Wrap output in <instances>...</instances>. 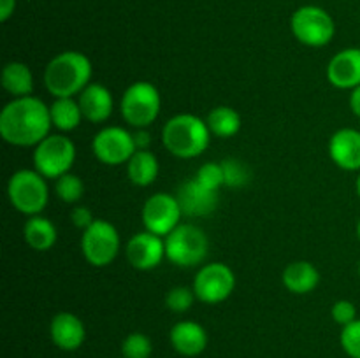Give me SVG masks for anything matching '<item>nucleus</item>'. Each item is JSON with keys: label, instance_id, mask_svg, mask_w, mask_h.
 Returning a JSON list of instances; mask_svg holds the SVG:
<instances>
[{"label": "nucleus", "instance_id": "nucleus-1", "mask_svg": "<svg viewBox=\"0 0 360 358\" xmlns=\"http://www.w3.org/2000/svg\"><path fill=\"white\" fill-rule=\"evenodd\" d=\"M49 107L37 97L13 98L0 111V135L16 147L37 146L51 130Z\"/></svg>", "mask_w": 360, "mask_h": 358}, {"label": "nucleus", "instance_id": "nucleus-2", "mask_svg": "<svg viewBox=\"0 0 360 358\" xmlns=\"http://www.w3.org/2000/svg\"><path fill=\"white\" fill-rule=\"evenodd\" d=\"M94 67L79 51H63L49 60L44 70L46 90L55 98L79 95L90 84Z\"/></svg>", "mask_w": 360, "mask_h": 358}, {"label": "nucleus", "instance_id": "nucleus-3", "mask_svg": "<svg viewBox=\"0 0 360 358\" xmlns=\"http://www.w3.org/2000/svg\"><path fill=\"white\" fill-rule=\"evenodd\" d=\"M211 140V130L199 116L183 112L169 119L162 128V142L165 150L178 158L200 157L207 150Z\"/></svg>", "mask_w": 360, "mask_h": 358}, {"label": "nucleus", "instance_id": "nucleus-4", "mask_svg": "<svg viewBox=\"0 0 360 358\" xmlns=\"http://www.w3.org/2000/svg\"><path fill=\"white\" fill-rule=\"evenodd\" d=\"M7 197L18 213L27 216H37L44 211L49 200V190L46 178L37 171L21 168L9 178L7 183Z\"/></svg>", "mask_w": 360, "mask_h": 358}, {"label": "nucleus", "instance_id": "nucleus-5", "mask_svg": "<svg viewBox=\"0 0 360 358\" xmlns=\"http://www.w3.org/2000/svg\"><path fill=\"white\" fill-rule=\"evenodd\" d=\"M165 241V258L178 267H195L207 256L210 241L202 228L192 223L176 227Z\"/></svg>", "mask_w": 360, "mask_h": 358}, {"label": "nucleus", "instance_id": "nucleus-6", "mask_svg": "<svg viewBox=\"0 0 360 358\" xmlns=\"http://www.w3.org/2000/svg\"><path fill=\"white\" fill-rule=\"evenodd\" d=\"M162 98L157 86L148 81H136L122 95L120 111L123 119L136 128H148L158 118Z\"/></svg>", "mask_w": 360, "mask_h": 358}, {"label": "nucleus", "instance_id": "nucleus-7", "mask_svg": "<svg viewBox=\"0 0 360 358\" xmlns=\"http://www.w3.org/2000/svg\"><path fill=\"white\" fill-rule=\"evenodd\" d=\"M290 30L301 44L309 48H322L329 44L336 35V23L322 7L302 6L292 14Z\"/></svg>", "mask_w": 360, "mask_h": 358}, {"label": "nucleus", "instance_id": "nucleus-8", "mask_svg": "<svg viewBox=\"0 0 360 358\" xmlns=\"http://www.w3.org/2000/svg\"><path fill=\"white\" fill-rule=\"evenodd\" d=\"M76 160V146L63 133H49L35 146L34 165L39 174L46 179H58L70 172Z\"/></svg>", "mask_w": 360, "mask_h": 358}, {"label": "nucleus", "instance_id": "nucleus-9", "mask_svg": "<svg viewBox=\"0 0 360 358\" xmlns=\"http://www.w3.org/2000/svg\"><path fill=\"white\" fill-rule=\"evenodd\" d=\"M120 234L108 220H95L81 235V251L84 260L94 267H108L118 256Z\"/></svg>", "mask_w": 360, "mask_h": 358}, {"label": "nucleus", "instance_id": "nucleus-10", "mask_svg": "<svg viewBox=\"0 0 360 358\" xmlns=\"http://www.w3.org/2000/svg\"><path fill=\"white\" fill-rule=\"evenodd\" d=\"M193 291L197 300L204 304H220L227 300L236 288L234 270L221 262L206 263L199 269L193 279Z\"/></svg>", "mask_w": 360, "mask_h": 358}, {"label": "nucleus", "instance_id": "nucleus-11", "mask_svg": "<svg viewBox=\"0 0 360 358\" xmlns=\"http://www.w3.org/2000/svg\"><path fill=\"white\" fill-rule=\"evenodd\" d=\"M181 216L183 211L176 195H169L164 192L153 193L144 202L143 211H141L144 228L160 237H167L176 227H179Z\"/></svg>", "mask_w": 360, "mask_h": 358}, {"label": "nucleus", "instance_id": "nucleus-12", "mask_svg": "<svg viewBox=\"0 0 360 358\" xmlns=\"http://www.w3.org/2000/svg\"><path fill=\"white\" fill-rule=\"evenodd\" d=\"M95 158L105 165H122L136 153L134 135L122 126H105L95 133L91 140Z\"/></svg>", "mask_w": 360, "mask_h": 358}, {"label": "nucleus", "instance_id": "nucleus-13", "mask_svg": "<svg viewBox=\"0 0 360 358\" xmlns=\"http://www.w3.org/2000/svg\"><path fill=\"white\" fill-rule=\"evenodd\" d=\"M127 260L137 270H151L165 258V241L160 235L144 230L134 234L127 242Z\"/></svg>", "mask_w": 360, "mask_h": 358}, {"label": "nucleus", "instance_id": "nucleus-14", "mask_svg": "<svg viewBox=\"0 0 360 358\" xmlns=\"http://www.w3.org/2000/svg\"><path fill=\"white\" fill-rule=\"evenodd\" d=\"M176 199L181 206L183 214L188 218L210 216L218 207V192L204 188L195 179H188L179 185Z\"/></svg>", "mask_w": 360, "mask_h": 358}, {"label": "nucleus", "instance_id": "nucleus-15", "mask_svg": "<svg viewBox=\"0 0 360 358\" xmlns=\"http://www.w3.org/2000/svg\"><path fill=\"white\" fill-rule=\"evenodd\" d=\"M327 79L340 90L360 86V48H347L334 55L327 65Z\"/></svg>", "mask_w": 360, "mask_h": 358}, {"label": "nucleus", "instance_id": "nucleus-16", "mask_svg": "<svg viewBox=\"0 0 360 358\" xmlns=\"http://www.w3.org/2000/svg\"><path fill=\"white\" fill-rule=\"evenodd\" d=\"M330 160L348 172H360V130L340 128L329 140Z\"/></svg>", "mask_w": 360, "mask_h": 358}, {"label": "nucleus", "instance_id": "nucleus-17", "mask_svg": "<svg viewBox=\"0 0 360 358\" xmlns=\"http://www.w3.org/2000/svg\"><path fill=\"white\" fill-rule=\"evenodd\" d=\"M51 343L62 351H76L86 339L84 323L72 312H58L49 323Z\"/></svg>", "mask_w": 360, "mask_h": 358}, {"label": "nucleus", "instance_id": "nucleus-18", "mask_svg": "<svg viewBox=\"0 0 360 358\" xmlns=\"http://www.w3.org/2000/svg\"><path fill=\"white\" fill-rule=\"evenodd\" d=\"M169 340L176 353L183 357H197L207 347V332L200 323L178 321L169 332Z\"/></svg>", "mask_w": 360, "mask_h": 358}, {"label": "nucleus", "instance_id": "nucleus-19", "mask_svg": "<svg viewBox=\"0 0 360 358\" xmlns=\"http://www.w3.org/2000/svg\"><path fill=\"white\" fill-rule=\"evenodd\" d=\"M77 102L84 119L90 123H104L112 114V95L104 84L90 83L79 95Z\"/></svg>", "mask_w": 360, "mask_h": 358}, {"label": "nucleus", "instance_id": "nucleus-20", "mask_svg": "<svg viewBox=\"0 0 360 358\" xmlns=\"http://www.w3.org/2000/svg\"><path fill=\"white\" fill-rule=\"evenodd\" d=\"M281 279L288 291L295 295H306L319 286L320 272L311 262L299 260V262H292L285 267Z\"/></svg>", "mask_w": 360, "mask_h": 358}, {"label": "nucleus", "instance_id": "nucleus-21", "mask_svg": "<svg viewBox=\"0 0 360 358\" xmlns=\"http://www.w3.org/2000/svg\"><path fill=\"white\" fill-rule=\"evenodd\" d=\"M56 237H58V234H56V227L53 225V221L41 216V214L28 218V221L23 227L25 242L32 249H35V251H48V249H51L55 246Z\"/></svg>", "mask_w": 360, "mask_h": 358}, {"label": "nucleus", "instance_id": "nucleus-22", "mask_svg": "<svg viewBox=\"0 0 360 358\" xmlns=\"http://www.w3.org/2000/svg\"><path fill=\"white\" fill-rule=\"evenodd\" d=\"M2 88L13 98L28 97L34 91V76L23 62H9L2 70Z\"/></svg>", "mask_w": 360, "mask_h": 358}, {"label": "nucleus", "instance_id": "nucleus-23", "mask_svg": "<svg viewBox=\"0 0 360 358\" xmlns=\"http://www.w3.org/2000/svg\"><path fill=\"white\" fill-rule=\"evenodd\" d=\"M49 114H51L53 126H56L60 132H72L84 118L79 102L74 100L72 97L55 98V102L49 105Z\"/></svg>", "mask_w": 360, "mask_h": 358}, {"label": "nucleus", "instance_id": "nucleus-24", "mask_svg": "<svg viewBox=\"0 0 360 358\" xmlns=\"http://www.w3.org/2000/svg\"><path fill=\"white\" fill-rule=\"evenodd\" d=\"M158 168L160 165H158L157 157L150 150L136 151L132 158L127 161V174L136 186H150L151 183H155Z\"/></svg>", "mask_w": 360, "mask_h": 358}, {"label": "nucleus", "instance_id": "nucleus-25", "mask_svg": "<svg viewBox=\"0 0 360 358\" xmlns=\"http://www.w3.org/2000/svg\"><path fill=\"white\" fill-rule=\"evenodd\" d=\"M206 123L213 135L229 139V137H234L241 128V116L229 105H218L207 114Z\"/></svg>", "mask_w": 360, "mask_h": 358}, {"label": "nucleus", "instance_id": "nucleus-26", "mask_svg": "<svg viewBox=\"0 0 360 358\" xmlns=\"http://www.w3.org/2000/svg\"><path fill=\"white\" fill-rule=\"evenodd\" d=\"M55 192L60 200H63L65 204H74L83 197L84 185L79 175L72 174V172H67V174L60 175L56 179Z\"/></svg>", "mask_w": 360, "mask_h": 358}, {"label": "nucleus", "instance_id": "nucleus-27", "mask_svg": "<svg viewBox=\"0 0 360 358\" xmlns=\"http://www.w3.org/2000/svg\"><path fill=\"white\" fill-rule=\"evenodd\" d=\"M153 353V344L146 333L132 332L123 339L122 357L123 358H150Z\"/></svg>", "mask_w": 360, "mask_h": 358}, {"label": "nucleus", "instance_id": "nucleus-28", "mask_svg": "<svg viewBox=\"0 0 360 358\" xmlns=\"http://www.w3.org/2000/svg\"><path fill=\"white\" fill-rule=\"evenodd\" d=\"M220 164L224 168L225 186H229V188H241L250 181L248 167L238 158H225Z\"/></svg>", "mask_w": 360, "mask_h": 358}, {"label": "nucleus", "instance_id": "nucleus-29", "mask_svg": "<svg viewBox=\"0 0 360 358\" xmlns=\"http://www.w3.org/2000/svg\"><path fill=\"white\" fill-rule=\"evenodd\" d=\"M193 179H195L199 185H202L204 188L213 190V192H218V190L225 185L224 168H221V164H218V161H207V164H204L202 167L197 171L195 178Z\"/></svg>", "mask_w": 360, "mask_h": 358}, {"label": "nucleus", "instance_id": "nucleus-30", "mask_svg": "<svg viewBox=\"0 0 360 358\" xmlns=\"http://www.w3.org/2000/svg\"><path fill=\"white\" fill-rule=\"evenodd\" d=\"M195 291L193 288L176 286L165 295V305L174 312H186L195 302Z\"/></svg>", "mask_w": 360, "mask_h": 358}, {"label": "nucleus", "instance_id": "nucleus-31", "mask_svg": "<svg viewBox=\"0 0 360 358\" xmlns=\"http://www.w3.org/2000/svg\"><path fill=\"white\" fill-rule=\"evenodd\" d=\"M341 347L350 358H360V319L343 326L340 336Z\"/></svg>", "mask_w": 360, "mask_h": 358}, {"label": "nucleus", "instance_id": "nucleus-32", "mask_svg": "<svg viewBox=\"0 0 360 358\" xmlns=\"http://www.w3.org/2000/svg\"><path fill=\"white\" fill-rule=\"evenodd\" d=\"M330 314L333 319L341 326H347L348 323L355 321L357 319V307H355L354 302L350 300H338L336 304L330 309Z\"/></svg>", "mask_w": 360, "mask_h": 358}, {"label": "nucleus", "instance_id": "nucleus-33", "mask_svg": "<svg viewBox=\"0 0 360 358\" xmlns=\"http://www.w3.org/2000/svg\"><path fill=\"white\" fill-rule=\"evenodd\" d=\"M70 221L74 223V227L81 228V230H86V228L94 223L95 218H94V213H91L88 207L77 206L70 211Z\"/></svg>", "mask_w": 360, "mask_h": 358}, {"label": "nucleus", "instance_id": "nucleus-34", "mask_svg": "<svg viewBox=\"0 0 360 358\" xmlns=\"http://www.w3.org/2000/svg\"><path fill=\"white\" fill-rule=\"evenodd\" d=\"M132 135H134V144H136L137 151L150 150L151 135L146 128H137V132H134Z\"/></svg>", "mask_w": 360, "mask_h": 358}, {"label": "nucleus", "instance_id": "nucleus-35", "mask_svg": "<svg viewBox=\"0 0 360 358\" xmlns=\"http://www.w3.org/2000/svg\"><path fill=\"white\" fill-rule=\"evenodd\" d=\"M14 7H16V0H0V21L6 23L14 13Z\"/></svg>", "mask_w": 360, "mask_h": 358}, {"label": "nucleus", "instance_id": "nucleus-36", "mask_svg": "<svg viewBox=\"0 0 360 358\" xmlns=\"http://www.w3.org/2000/svg\"><path fill=\"white\" fill-rule=\"evenodd\" d=\"M350 109L357 118H360V86L354 88L350 95Z\"/></svg>", "mask_w": 360, "mask_h": 358}, {"label": "nucleus", "instance_id": "nucleus-37", "mask_svg": "<svg viewBox=\"0 0 360 358\" xmlns=\"http://www.w3.org/2000/svg\"><path fill=\"white\" fill-rule=\"evenodd\" d=\"M355 190H357V195H359V199H360V172H359L357 183H355Z\"/></svg>", "mask_w": 360, "mask_h": 358}, {"label": "nucleus", "instance_id": "nucleus-38", "mask_svg": "<svg viewBox=\"0 0 360 358\" xmlns=\"http://www.w3.org/2000/svg\"><path fill=\"white\" fill-rule=\"evenodd\" d=\"M357 237L360 239V220H359V223H357Z\"/></svg>", "mask_w": 360, "mask_h": 358}, {"label": "nucleus", "instance_id": "nucleus-39", "mask_svg": "<svg viewBox=\"0 0 360 358\" xmlns=\"http://www.w3.org/2000/svg\"><path fill=\"white\" fill-rule=\"evenodd\" d=\"M359 276H360V263H359Z\"/></svg>", "mask_w": 360, "mask_h": 358}, {"label": "nucleus", "instance_id": "nucleus-40", "mask_svg": "<svg viewBox=\"0 0 360 358\" xmlns=\"http://www.w3.org/2000/svg\"><path fill=\"white\" fill-rule=\"evenodd\" d=\"M120 358H123V357H120Z\"/></svg>", "mask_w": 360, "mask_h": 358}]
</instances>
